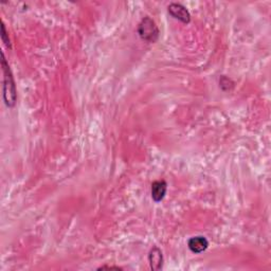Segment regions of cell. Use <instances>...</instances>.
I'll list each match as a JSON object with an SVG mask.
<instances>
[{
  "mask_svg": "<svg viewBox=\"0 0 271 271\" xmlns=\"http://www.w3.org/2000/svg\"><path fill=\"white\" fill-rule=\"evenodd\" d=\"M1 66H2V73H3V101H4V104L8 106L9 108H13L17 101V90H16V85H15V81H14L13 73L9 66V63L6 62L3 53H2Z\"/></svg>",
  "mask_w": 271,
  "mask_h": 271,
  "instance_id": "1",
  "label": "cell"
},
{
  "mask_svg": "<svg viewBox=\"0 0 271 271\" xmlns=\"http://www.w3.org/2000/svg\"><path fill=\"white\" fill-rule=\"evenodd\" d=\"M138 34L142 40H144L148 44H154L157 42L160 36L159 28L155 23V20L149 16H145L141 19L138 25Z\"/></svg>",
  "mask_w": 271,
  "mask_h": 271,
  "instance_id": "2",
  "label": "cell"
},
{
  "mask_svg": "<svg viewBox=\"0 0 271 271\" xmlns=\"http://www.w3.org/2000/svg\"><path fill=\"white\" fill-rule=\"evenodd\" d=\"M168 12L173 18L188 25L191 21V14L185 6L179 2H172L168 6Z\"/></svg>",
  "mask_w": 271,
  "mask_h": 271,
  "instance_id": "3",
  "label": "cell"
},
{
  "mask_svg": "<svg viewBox=\"0 0 271 271\" xmlns=\"http://www.w3.org/2000/svg\"><path fill=\"white\" fill-rule=\"evenodd\" d=\"M168 191V183L166 180H156L152 183L151 195L155 203H160L166 197Z\"/></svg>",
  "mask_w": 271,
  "mask_h": 271,
  "instance_id": "4",
  "label": "cell"
},
{
  "mask_svg": "<svg viewBox=\"0 0 271 271\" xmlns=\"http://www.w3.org/2000/svg\"><path fill=\"white\" fill-rule=\"evenodd\" d=\"M188 247H189L191 252H193L195 254H199V253L204 252L206 249H208L209 241L204 237L199 235V237H191L188 240Z\"/></svg>",
  "mask_w": 271,
  "mask_h": 271,
  "instance_id": "5",
  "label": "cell"
},
{
  "mask_svg": "<svg viewBox=\"0 0 271 271\" xmlns=\"http://www.w3.org/2000/svg\"><path fill=\"white\" fill-rule=\"evenodd\" d=\"M148 262L152 270H160L163 266V254L161 249L157 246H154L148 253Z\"/></svg>",
  "mask_w": 271,
  "mask_h": 271,
  "instance_id": "6",
  "label": "cell"
},
{
  "mask_svg": "<svg viewBox=\"0 0 271 271\" xmlns=\"http://www.w3.org/2000/svg\"><path fill=\"white\" fill-rule=\"evenodd\" d=\"M219 86L224 91H231L234 87V82L230 77L226 75H222L219 78Z\"/></svg>",
  "mask_w": 271,
  "mask_h": 271,
  "instance_id": "7",
  "label": "cell"
},
{
  "mask_svg": "<svg viewBox=\"0 0 271 271\" xmlns=\"http://www.w3.org/2000/svg\"><path fill=\"white\" fill-rule=\"evenodd\" d=\"M1 39L3 41V44L8 47L9 49H12V45H11V40L9 38V34L6 32L5 26L3 24V21H1Z\"/></svg>",
  "mask_w": 271,
  "mask_h": 271,
  "instance_id": "8",
  "label": "cell"
},
{
  "mask_svg": "<svg viewBox=\"0 0 271 271\" xmlns=\"http://www.w3.org/2000/svg\"><path fill=\"white\" fill-rule=\"evenodd\" d=\"M101 269H117V270H121L122 268H121V267H115V266H102V267L99 268V270H101Z\"/></svg>",
  "mask_w": 271,
  "mask_h": 271,
  "instance_id": "9",
  "label": "cell"
}]
</instances>
